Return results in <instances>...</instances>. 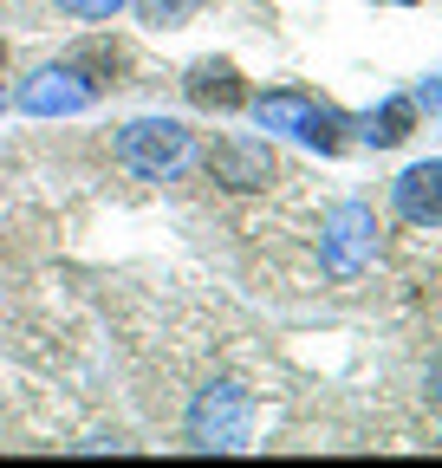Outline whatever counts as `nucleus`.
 Here are the masks:
<instances>
[{
  "label": "nucleus",
  "instance_id": "f257e3e1",
  "mask_svg": "<svg viewBox=\"0 0 442 468\" xmlns=\"http://www.w3.org/2000/svg\"><path fill=\"white\" fill-rule=\"evenodd\" d=\"M254 117H260V131H287L306 150H325V156L345 150V117L332 111L325 98H312V91H260Z\"/></svg>",
  "mask_w": 442,
  "mask_h": 468
},
{
  "label": "nucleus",
  "instance_id": "f03ea898",
  "mask_svg": "<svg viewBox=\"0 0 442 468\" xmlns=\"http://www.w3.org/2000/svg\"><path fill=\"white\" fill-rule=\"evenodd\" d=\"M118 156L143 176V183H163V176H176L189 163V131L176 117H137V124L118 131Z\"/></svg>",
  "mask_w": 442,
  "mask_h": 468
},
{
  "label": "nucleus",
  "instance_id": "7ed1b4c3",
  "mask_svg": "<svg viewBox=\"0 0 442 468\" xmlns=\"http://www.w3.org/2000/svg\"><path fill=\"white\" fill-rule=\"evenodd\" d=\"M319 261L332 280H358L371 261H377V221L364 202H345V208H332L325 234H319Z\"/></svg>",
  "mask_w": 442,
  "mask_h": 468
},
{
  "label": "nucleus",
  "instance_id": "20e7f679",
  "mask_svg": "<svg viewBox=\"0 0 442 468\" xmlns=\"http://www.w3.org/2000/svg\"><path fill=\"white\" fill-rule=\"evenodd\" d=\"M254 430V403L241 384H208L189 410V442L195 449H241Z\"/></svg>",
  "mask_w": 442,
  "mask_h": 468
},
{
  "label": "nucleus",
  "instance_id": "39448f33",
  "mask_svg": "<svg viewBox=\"0 0 442 468\" xmlns=\"http://www.w3.org/2000/svg\"><path fill=\"white\" fill-rule=\"evenodd\" d=\"M91 98H98V85L79 66H46V72H33L20 85V111L26 117H79Z\"/></svg>",
  "mask_w": 442,
  "mask_h": 468
},
{
  "label": "nucleus",
  "instance_id": "423d86ee",
  "mask_svg": "<svg viewBox=\"0 0 442 468\" xmlns=\"http://www.w3.org/2000/svg\"><path fill=\"white\" fill-rule=\"evenodd\" d=\"M273 176H280V163H273V150L254 144V137L208 144V183H221V189H267Z\"/></svg>",
  "mask_w": 442,
  "mask_h": 468
},
{
  "label": "nucleus",
  "instance_id": "0eeeda50",
  "mask_svg": "<svg viewBox=\"0 0 442 468\" xmlns=\"http://www.w3.org/2000/svg\"><path fill=\"white\" fill-rule=\"evenodd\" d=\"M183 91L202 111H241L247 104V85H241V72L228 66V58H195L189 79H183Z\"/></svg>",
  "mask_w": 442,
  "mask_h": 468
},
{
  "label": "nucleus",
  "instance_id": "6e6552de",
  "mask_svg": "<svg viewBox=\"0 0 442 468\" xmlns=\"http://www.w3.org/2000/svg\"><path fill=\"white\" fill-rule=\"evenodd\" d=\"M397 215L416 228H442V163H416L397 176Z\"/></svg>",
  "mask_w": 442,
  "mask_h": 468
},
{
  "label": "nucleus",
  "instance_id": "1a4fd4ad",
  "mask_svg": "<svg viewBox=\"0 0 442 468\" xmlns=\"http://www.w3.org/2000/svg\"><path fill=\"white\" fill-rule=\"evenodd\" d=\"M416 131V98H384L377 111H364V144L371 150H391Z\"/></svg>",
  "mask_w": 442,
  "mask_h": 468
},
{
  "label": "nucleus",
  "instance_id": "9d476101",
  "mask_svg": "<svg viewBox=\"0 0 442 468\" xmlns=\"http://www.w3.org/2000/svg\"><path fill=\"white\" fill-rule=\"evenodd\" d=\"M131 7L143 14V27H183L189 14L208 7V0H131Z\"/></svg>",
  "mask_w": 442,
  "mask_h": 468
},
{
  "label": "nucleus",
  "instance_id": "9b49d317",
  "mask_svg": "<svg viewBox=\"0 0 442 468\" xmlns=\"http://www.w3.org/2000/svg\"><path fill=\"white\" fill-rule=\"evenodd\" d=\"M131 7V0H59V14H72V20H118Z\"/></svg>",
  "mask_w": 442,
  "mask_h": 468
},
{
  "label": "nucleus",
  "instance_id": "f8f14e48",
  "mask_svg": "<svg viewBox=\"0 0 442 468\" xmlns=\"http://www.w3.org/2000/svg\"><path fill=\"white\" fill-rule=\"evenodd\" d=\"M429 397H436V410H442V358L429 365Z\"/></svg>",
  "mask_w": 442,
  "mask_h": 468
},
{
  "label": "nucleus",
  "instance_id": "ddd939ff",
  "mask_svg": "<svg viewBox=\"0 0 442 468\" xmlns=\"http://www.w3.org/2000/svg\"><path fill=\"white\" fill-rule=\"evenodd\" d=\"M423 104H429V111H442V85H429V91H423Z\"/></svg>",
  "mask_w": 442,
  "mask_h": 468
},
{
  "label": "nucleus",
  "instance_id": "4468645a",
  "mask_svg": "<svg viewBox=\"0 0 442 468\" xmlns=\"http://www.w3.org/2000/svg\"><path fill=\"white\" fill-rule=\"evenodd\" d=\"M0 111H7V91H0Z\"/></svg>",
  "mask_w": 442,
  "mask_h": 468
},
{
  "label": "nucleus",
  "instance_id": "2eb2a0df",
  "mask_svg": "<svg viewBox=\"0 0 442 468\" xmlns=\"http://www.w3.org/2000/svg\"><path fill=\"white\" fill-rule=\"evenodd\" d=\"M0 58H7V46H0Z\"/></svg>",
  "mask_w": 442,
  "mask_h": 468
},
{
  "label": "nucleus",
  "instance_id": "dca6fc26",
  "mask_svg": "<svg viewBox=\"0 0 442 468\" xmlns=\"http://www.w3.org/2000/svg\"><path fill=\"white\" fill-rule=\"evenodd\" d=\"M404 7H410V0H404Z\"/></svg>",
  "mask_w": 442,
  "mask_h": 468
}]
</instances>
